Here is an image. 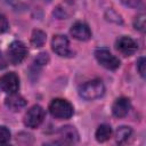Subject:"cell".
<instances>
[{
  "instance_id": "obj_1",
  "label": "cell",
  "mask_w": 146,
  "mask_h": 146,
  "mask_svg": "<svg viewBox=\"0 0 146 146\" xmlns=\"http://www.w3.org/2000/svg\"><path fill=\"white\" fill-rule=\"evenodd\" d=\"M79 94L86 100H94L100 98L105 94V87L100 80L94 79L83 83L79 88Z\"/></svg>"
},
{
  "instance_id": "obj_2",
  "label": "cell",
  "mask_w": 146,
  "mask_h": 146,
  "mask_svg": "<svg viewBox=\"0 0 146 146\" xmlns=\"http://www.w3.org/2000/svg\"><path fill=\"white\" fill-rule=\"evenodd\" d=\"M49 112L54 117L58 120H65V119H70L73 115L74 110L72 104L66 99L55 98L51 100L49 105Z\"/></svg>"
},
{
  "instance_id": "obj_3",
  "label": "cell",
  "mask_w": 146,
  "mask_h": 146,
  "mask_svg": "<svg viewBox=\"0 0 146 146\" xmlns=\"http://www.w3.org/2000/svg\"><path fill=\"white\" fill-rule=\"evenodd\" d=\"M97 62L107 70H116L120 66V60L107 48H97L95 51Z\"/></svg>"
},
{
  "instance_id": "obj_4",
  "label": "cell",
  "mask_w": 146,
  "mask_h": 146,
  "mask_svg": "<svg viewBox=\"0 0 146 146\" xmlns=\"http://www.w3.org/2000/svg\"><path fill=\"white\" fill-rule=\"evenodd\" d=\"M8 54V59L11 64L17 65L24 60V58L27 55V49L25 44L22 41H13L7 50Z\"/></svg>"
},
{
  "instance_id": "obj_5",
  "label": "cell",
  "mask_w": 146,
  "mask_h": 146,
  "mask_svg": "<svg viewBox=\"0 0 146 146\" xmlns=\"http://www.w3.org/2000/svg\"><path fill=\"white\" fill-rule=\"evenodd\" d=\"M44 119V110L40 105L32 106L24 116V124L29 128H38Z\"/></svg>"
},
{
  "instance_id": "obj_6",
  "label": "cell",
  "mask_w": 146,
  "mask_h": 146,
  "mask_svg": "<svg viewBox=\"0 0 146 146\" xmlns=\"http://www.w3.org/2000/svg\"><path fill=\"white\" fill-rule=\"evenodd\" d=\"M51 48L60 57H71L73 54L70 48L68 39L63 34L54 35V38L51 40Z\"/></svg>"
},
{
  "instance_id": "obj_7",
  "label": "cell",
  "mask_w": 146,
  "mask_h": 146,
  "mask_svg": "<svg viewBox=\"0 0 146 146\" xmlns=\"http://www.w3.org/2000/svg\"><path fill=\"white\" fill-rule=\"evenodd\" d=\"M0 88L6 94H14L19 88V79L16 73L9 72L0 78Z\"/></svg>"
},
{
  "instance_id": "obj_8",
  "label": "cell",
  "mask_w": 146,
  "mask_h": 146,
  "mask_svg": "<svg viewBox=\"0 0 146 146\" xmlns=\"http://www.w3.org/2000/svg\"><path fill=\"white\" fill-rule=\"evenodd\" d=\"M115 46H116L117 51H120L123 56H131L138 49L137 42L130 36H121V38H119L116 40Z\"/></svg>"
},
{
  "instance_id": "obj_9",
  "label": "cell",
  "mask_w": 146,
  "mask_h": 146,
  "mask_svg": "<svg viewBox=\"0 0 146 146\" xmlns=\"http://www.w3.org/2000/svg\"><path fill=\"white\" fill-rule=\"evenodd\" d=\"M72 36L79 41H87L91 38V31L89 26L83 22H76L70 30Z\"/></svg>"
},
{
  "instance_id": "obj_10",
  "label": "cell",
  "mask_w": 146,
  "mask_h": 146,
  "mask_svg": "<svg viewBox=\"0 0 146 146\" xmlns=\"http://www.w3.org/2000/svg\"><path fill=\"white\" fill-rule=\"evenodd\" d=\"M130 100L125 97L117 98L112 106V113L116 117H123L125 116L130 111Z\"/></svg>"
},
{
  "instance_id": "obj_11",
  "label": "cell",
  "mask_w": 146,
  "mask_h": 146,
  "mask_svg": "<svg viewBox=\"0 0 146 146\" xmlns=\"http://www.w3.org/2000/svg\"><path fill=\"white\" fill-rule=\"evenodd\" d=\"M5 104L10 111L17 112V111H21L23 107H25L26 100L23 96L14 92V94H9V96L5 99Z\"/></svg>"
},
{
  "instance_id": "obj_12",
  "label": "cell",
  "mask_w": 146,
  "mask_h": 146,
  "mask_svg": "<svg viewBox=\"0 0 146 146\" xmlns=\"http://www.w3.org/2000/svg\"><path fill=\"white\" fill-rule=\"evenodd\" d=\"M58 135L63 139L64 143H68V144L75 143L79 139V133H78L76 129L74 127H72V125H64V127H62L59 129V131H58Z\"/></svg>"
},
{
  "instance_id": "obj_13",
  "label": "cell",
  "mask_w": 146,
  "mask_h": 146,
  "mask_svg": "<svg viewBox=\"0 0 146 146\" xmlns=\"http://www.w3.org/2000/svg\"><path fill=\"white\" fill-rule=\"evenodd\" d=\"M111 135H112V129H111V127L108 124H100L97 128L96 133H95L96 139L99 143H103V141L108 140L110 137H111Z\"/></svg>"
},
{
  "instance_id": "obj_14",
  "label": "cell",
  "mask_w": 146,
  "mask_h": 146,
  "mask_svg": "<svg viewBox=\"0 0 146 146\" xmlns=\"http://www.w3.org/2000/svg\"><path fill=\"white\" fill-rule=\"evenodd\" d=\"M132 135V129L130 127H127V125H122L120 128H117L116 130V133H115V137H116V141L117 143H124L127 141Z\"/></svg>"
},
{
  "instance_id": "obj_15",
  "label": "cell",
  "mask_w": 146,
  "mask_h": 146,
  "mask_svg": "<svg viewBox=\"0 0 146 146\" xmlns=\"http://www.w3.org/2000/svg\"><path fill=\"white\" fill-rule=\"evenodd\" d=\"M46 39H47V35L43 31L34 30L32 33V36H31V42L34 47H42L46 42Z\"/></svg>"
},
{
  "instance_id": "obj_16",
  "label": "cell",
  "mask_w": 146,
  "mask_h": 146,
  "mask_svg": "<svg viewBox=\"0 0 146 146\" xmlns=\"http://www.w3.org/2000/svg\"><path fill=\"white\" fill-rule=\"evenodd\" d=\"M133 26L136 30L140 31V32H145V27H146V16L144 13H140L139 15L136 16L135 21H133Z\"/></svg>"
},
{
  "instance_id": "obj_17",
  "label": "cell",
  "mask_w": 146,
  "mask_h": 146,
  "mask_svg": "<svg viewBox=\"0 0 146 146\" xmlns=\"http://www.w3.org/2000/svg\"><path fill=\"white\" fill-rule=\"evenodd\" d=\"M7 2L13 7V8H15V9H25V8H27L30 5H31V2H32V0H7Z\"/></svg>"
},
{
  "instance_id": "obj_18",
  "label": "cell",
  "mask_w": 146,
  "mask_h": 146,
  "mask_svg": "<svg viewBox=\"0 0 146 146\" xmlns=\"http://www.w3.org/2000/svg\"><path fill=\"white\" fill-rule=\"evenodd\" d=\"M10 140V131L8 128L0 125V145L7 144Z\"/></svg>"
},
{
  "instance_id": "obj_19",
  "label": "cell",
  "mask_w": 146,
  "mask_h": 146,
  "mask_svg": "<svg viewBox=\"0 0 146 146\" xmlns=\"http://www.w3.org/2000/svg\"><path fill=\"white\" fill-rule=\"evenodd\" d=\"M145 65H146V60L144 57H140L138 60H137V70L139 72V74L144 78L145 76Z\"/></svg>"
},
{
  "instance_id": "obj_20",
  "label": "cell",
  "mask_w": 146,
  "mask_h": 146,
  "mask_svg": "<svg viewBox=\"0 0 146 146\" xmlns=\"http://www.w3.org/2000/svg\"><path fill=\"white\" fill-rule=\"evenodd\" d=\"M8 27H9V24H8L7 18L3 15H0V33L6 32L8 30Z\"/></svg>"
},
{
  "instance_id": "obj_21",
  "label": "cell",
  "mask_w": 146,
  "mask_h": 146,
  "mask_svg": "<svg viewBox=\"0 0 146 146\" xmlns=\"http://www.w3.org/2000/svg\"><path fill=\"white\" fill-rule=\"evenodd\" d=\"M48 55L46 54V52H41V54H39V56L35 58V63L36 64H39V65H43V64H47V62H48Z\"/></svg>"
},
{
  "instance_id": "obj_22",
  "label": "cell",
  "mask_w": 146,
  "mask_h": 146,
  "mask_svg": "<svg viewBox=\"0 0 146 146\" xmlns=\"http://www.w3.org/2000/svg\"><path fill=\"white\" fill-rule=\"evenodd\" d=\"M121 1L125 6H129V7H137L141 2V0H121Z\"/></svg>"
},
{
  "instance_id": "obj_23",
  "label": "cell",
  "mask_w": 146,
  "mask_h": 146,
  "mask_svg": "<svg viewBox=\"0 0 146 146\" xmlns=\"http://www.w3.org/2000/svg\"><path fill=\"white\" fill-rule=\"evenodd\" d=\"M7 65H8L7 59H6V57L3 56V54L0 51V70L6 68V67H7Z\"/></svg>"
}]
</instances>
